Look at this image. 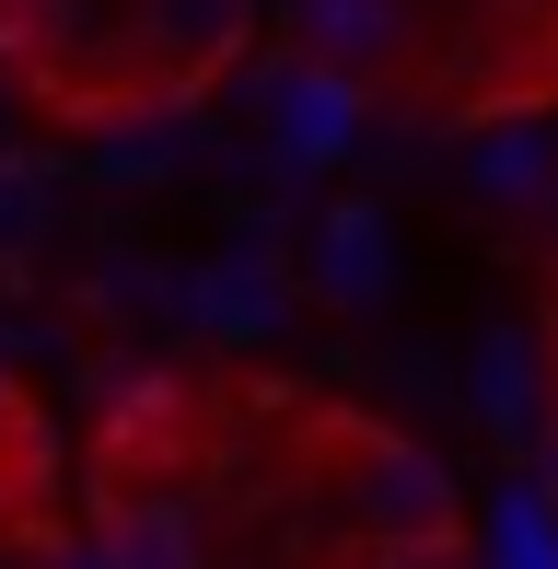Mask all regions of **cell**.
Listing matches in <instances>:
<instances>
[{
	"instance_id": "obj_3",
	"label": "cell",
	"mask_w": 558,
	"mask_h": 569,
	"mask_svg": "<svg viewBox=\"0 0 558 569\" xmlns=\"http://www.w3.org/2000/svg\"><path fill=\"white\" fill-rule=\"evenodd\" d=\"M187 465H198V396L187 383H129L106 407V442H93V500L187 488Z\"/></svg>"
},
{
	"instance_id": "obj_1",
	"label": "cell",
	"mask_w": 558,
	"mask_h": 569,
	"mask_svg": "<svg viewBox=\"0 0 558 569\" xmlns=\"http://www.w3.org/2000/svg\"><path fill=\"white\" fill-rule=\"evenodd\" d=\"M315 488L349 547H466L454 465L385 419H315Z\"/></svg>"
},
{
	"instance_id": "obj_2",
	"label": "cell",
	"mask_w": 558,
	"mask_h": 569,
	"mask_svg": "<svg viewBox=\"0 0 558 569\" xmlns=\"http://www.w3.org/2000/svg\"><path fill=\"white\" fill-rule=\"evenodd\" d=\"M257 47V0H129L117 59L140 70V93H198Z\"/></svg>"
},
{
	"instance_id": "obj_4",
	"label": "cell",
	"mask_w": 558,
	"mask_h": 569,
	"mask_svg": "<svg viewBox=\"0 0 558 569\" xmlns=\"http://www.w3.org/2000/svg\"><path fill=\"white\" fill-rule=\"evenodd\" d=\"M93 558L106 569H210L187 488H140V500H93Z\"/></svg>"
},
{
	"instance_id": "obj_6",
	"label": "cell",
	"mask_w": 558,
	"mask_h": 569,
	"mask_svg": "<svg viewBox=\"0 0 558 569\" xmlns=\"http://www.w3.org/2000/svg\"><path fill=\"white\" fill-rule=\"evenodd\" d=\"M361 569H477V547H361Z\"/></svg>"
},
{
	"instance_id": "obj_5",
	"label": "cell",
	"mask_w": 558,
	"mask_h": 569,
	"mask_svg": "<svg viewBox=\"0 0 558 569\" xmlns=\"http://www.w3.org/2000/svg\"><path fill=\"white\" fill-rule=\"evenodd\" d=\"M36 500H47V419L12 372V338H0V523H36Z\"/></svg>"
},
{
	"instance_id": "obj_7",
	"label": "cell",
	"mask_w": 558,
	"mask_h": 569,
	"mask_svg": "<svg viewBox=\"0 0 558 569\" xmlns=\"http://www.w3.org/2000/svg\"><path fill=\"white\" fill-rule=\"evenodd\" d=\"M536 442H547V500H558V349H547V430Z\"/></svg>"
}]
</instances>
